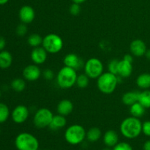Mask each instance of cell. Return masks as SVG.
Masks as SVG:
<instances>
[{"label": "cell", "instance_id": "6da1fadb", "mask_svg": "<svg viewBox=\"0 0 150 150\" xmlns=\"http://www.w3.org/2000/svg\"><path fill=\"white\" fill-rule=\"evenodd\" d=\"M120 130L122 135L126 139H136L142 133V122L140 119L131 116L122 122Z\"/></svg>", "mask_w": 150, "mask_h": 150}, {"label": "cell", "instance_id": "7a4b0ae2", "mask_svg": "<svg viewBox=\"0 0 150 150\" xmlns=\"http://www.w3.org/2000/svg\"><path fill=\"white\" fill-rule=\"evenodd\" d=\"M119 83L118 76L110 72H105L97 79L98 89L105 95H111L117 89Z\"/></svg>", "mask_w": 150, "mask_h": 150}, {"label": "cell", "instance_id": "3957f363", "mask_svg": "<svg viewBox=\"0 0 150 150\" xmlns=\"http://www.w3.org/2000/svg\"><path fill=\"white\" fill-rule=\"evenodd\" d=\"M77 71L71 67L64 66L57 75V83L61 89H68L76 83Z\"/></svg>", "mask_w": 150, "mask_h": 150}, {"label": "cell", "instance_id": "277c9868", "mask_svg": "<svg viewBox=\"0 0 150 150\" xmlns=\"http://www.w3.org/2000/svg\"><path fill=\"white\" fill-rule=\"evenodd\" d=\"M86 132L81 125L74 124L69 126L64 132V139L70 145H79L86 139Z\"/></svg>", "mask_w": 150, "mask_h": 150}, {"label": "cell", "instance_id": "5b68a950", "mask_svg": "<svg viewBox=\"0 0 150 150\" xmlns=\"http://www.w3.org/2000/svg\"><path fill=\"white\" fill-rule=\"evenodd\" d=\"M15 146L18 150H38L39 142L32 133L23 132L16 136Z\"/></svg>", "mask_w": 150, "mask_h": 150}, {"label": "cell", "instance_id": "8992f818", "mask_svg": "<svg viewBox=\"0 0 150 150\" xmlns=\"http://www.w3.org/2000/svg\"><path fill=\"white\" fill-rule=\"evenodd\" d=\"M42 46L48 54H55L61 51L64 46V42L59 35L50 33L43 38Z\"/></svg>", "mask_w": 150, "mask_h": 150}, {"label": "cell", "instance_id": "52a82bcc", "mask_svg": "<svg viewBox=\"0 0 150 150\" xmlns=\"http://www.w3.org/2000/svg\"><path fill=\"white\" fill-rule=\"evenodd\" d=\"M103 64L99 59L90 58L84 63V73L87 75L89 79H98L103 72Z\"/></svg>", "mask_w": 150, "mask_h": 150}, {"label": "cell", "instance_id": "ba28073f", "mask_svg": "<svg viewBox=\"0 0 150 150\" xmlns=\"http://www.w3.org/2000/svg\"><path fill=\"white\" fill-rule=\"evenodd\" d=\"M54 117L52 111L47 108H41L37 110L33 117V123L37 128L43 129L49 127Z\"/></svg>", "mask_w": 150, "mask_h": 150}, {"label": "cell", "instance_id": "9c48e42d", "mask_svg": "<svg viewBox=\"0 0 150 150\" xmlns=\"http://www.w3.org/2000/svg\"><path fill=\"white\" fill-rule=\"evenodd\" d=\"M42 76V71L39 66L35 64H29L23 70V76L25 80L29 82L36 81Z\"/></svg>", "mask_w": 150, "mask_h": 150}, {"label": "cell", "instance_id": "30bf717a", "mask_svg": "<svg viewBox=\"0 0 150 150\" xmlns=\"http://www.w3.org/2000/svg\"><path fill=\"white\" fill-rule=\"evenodd\" d=\"M13 121L16 124H22L29 118V110L23 105H19L13 109L12 112Z\"/></svg>", "mask_w": 150, "mask_h": 150}, {"label": "cell", "instance_id": "8fae6325", "mask_svg": "<svg viewBox=\"0 0 150 150\" xmlns=\"http://www.w3.org/2000/svg\"><path fill=\"white\" fill-rule=\"evenodd\" d=\"M63 62H64V66L71 67V68L76 70V71L81 70L82 67H84L85 63L83 62V59L79 55L74 54V53L67 54L64 57Z\"/></svg>", "mask_w": 150, "mask_h": 150}, {"label": "cell", "instance_id": "7c38bea8", "mask_svg": "<svg viewBox=\"0 0 150 150\" xmlns=\"http://www.w3.org/2000/svg\"><path fill=\"white\" fill-rule=\"evenodd\" d=\"M48 53L42 46L34 48L31 52V59L34 64L40 65L44 64L48 58Z\"/></svg>", "mask_w": 150, "mask_h": 150}, {"label": "cell", "instance_id": "4fadbf2b", "mask_svg": "<svg viewBox=\"0 0 150 150\" xmlns=\"http://www.w3.org/2000/svg\"><path fill=\"white\" fill-rule=\"evenodd\" d=\"M147 50L146 45L142 40L136 39L130 42V51L132 55L136 57H143Z\"/></svg>", "mask_w": 150, "mask_h": 150}, {"label": "cell", "instance_id": "5bb4252c", "mask_svg": "<svg viewBox=\"0 0 150 150\" xmlns=\"http://www.w3.org/2000/svg\"><path fill=\"white\" fill-rule=\"evenodd\" d=\"M21 21L26 24L31 23L35 18V11L32 7L29 5H24L21 7L18 13Z\"/></svg>", "mask_w": 150, "mask_h": 150}, {"label": "cell", "instance_id": "9a60e30c", "mask_svg": "<svg viewBox=\"0 0 150 150\" xmlns=\"http://www.w3.org/2000/svg\"><path fill=\"white\" fill-rule=\"evenodd\" d=\"M133 70V63L128 62L124 59L119 61L117 76H120L122 79H127L131 76Z\"/></svg>", "mask_w": 150, "mask_h": 150}, {"label": "cell", "instance_id": "2e32d148", "mask_svg": "<svg viewBox=\"0 0 150 150\" xmlns=\"http://www.w3.org/2000/svg\"><path fill=\"white\" fill-rule=\"evenodd\" d=\"M73 108H74V105L72 101H70V100L64 99L59 101L57 104V111L60 115L67 117L73 112Z\"/></svg>", "mask_w": 150, "mask_h": 150}, {"label": "cell", "instance_id": "e0dca14e", "mask_svg": "<svg viewBox=\"0 0 150 150\" xmlns=\"http://www.w3.org/2000/svg\"><path fill=\"white\" fill-rule=\"evenodd\" d=\"M103 141L107 147L113 148L119 143V136L115 130H108L103 136Z\"/></svg>", "mask_w": 150, "mask_h": 150}, {"label": "cell", "instance_id": "ac0fdd59", "mask_svg": "<svg viewBox=\"0 0 150 150\" xmlns=\"http://www.w3.org/2000/svg\"><path fill=\"white\" fill-rule=\"evenodd\" d=\"M67 125V120L65 117L60 114L54 115L51 124L49 125V128L52 130H58L62 129Z\"/></svg>", "mask_w": 150, "mask_h": 150}, {"label": "cell", "instance_id": "d6986e66", "mask_svg": "<svg viewBox=\"0 0 150 150\" xmlns=\"http://www.w3.org/2000/svg\"><path fill=\"white\" fill-rule=\"evenodd\" d=\"M139 93L140 92L139 91H130L125 92L122 97V102L125 105L130 106L139 101Z\"/></svg>", "mask_w": 150, "mask_h": 150}, {"label": "cell", "instance_id": "ffe728a7", "mask_svg": "<svg viewBox=\"0 0 150 150\" xmlns=\"http://www.w3.org/2000/svg\"><path fill=\"white\" fill-rule=\"evenodd\" d=\"M136 85L144 90L149 89L150 88V73H144L139 75L136 79Z\"/></svg>", "mask_w": 150, "mask_h": 150}, {"label": "cell", "instance_id": "44dd1931", "mask_svg": "<svg viewBox=\"0 0 150 150\" xmlns=\"http://www.w3.org/2000/svg\"><path fill=\"white\" fill-rule=\"evenodd\" d=\"M13 62V57L7 51H0V68L7 69L11 66Z\"/></svg>", "mask_w": 150, "mask_h": 150}, {"label": "cell", "instance_id": "7402d4cb", "mask_svg": "<svg viewBox=\"0 0 150 150\" xmlns=\"http://www.w3.org/2000/svg\"><path fill=\"white\" fill-rule=\"evenodd\" d=\"M146 109L140 103L136 102L130 106V114L132 117L140 119L145 114Z\"/></svg>", "mask_w": 150, "mask_h": 150}, {"label": "cell", "instance_id": "603a6c76", "mask_svg": "<svg viewBox=\"0 0 150 150\" xmlns=\"http://www.w3.org/2000/svg\"><path fill=\"white\" fill-rule=\"evenodd\" d=\"M101 136H102V132L100 129L97 127H93L89 129V130L86 132V138L88 142L94 143V142H98L100 139Z\"/></svg>", "mask_w": 150, "mask_h": 150}, {"label": "cell", "instance_id": "cb8c5ba5", "mask_svg": "<svg viewBox=\"0 0 150 150\" xmlns=\"http://www.w3.org/2000/svg\"><path fill=\"white\" fill-rule=\"evenodd\" d=\"M144 108H150V90L144 89L140 92L139 95V101Z\"/></svg>", "mask_w": 150, "mask_h": 150}, {"label": "cell", "instance_id": "d4e9b609", "mask_svg": "<svg viewBox=\"0 0 150 150\" xmlns=\"http://www.w3.org/2000/svg\"><path fill=\"white\" fill-rule=\"evenodd\" d=\"M42 40H43V38H42L39 34H32L28 38L27 42L31 47L34 48L42 45Z\"/></svg>", "mask_w": 150, "mask_h": 150}, {"label": "cell", "instance_id": "484cf974", "mask_svg": "<svg viewBox=\"0 0 150 150\" xmlns=\"http://www.w3.org/2000/svg\"><path fill=\"white\" fill-rule=\"evenodd\" d=\"M26 82L24 79L17 78L12 81L11 82V88L16 92H21L26 88Z\"/></svg>", "mask_w": 150, "mask_h": 150}, {"label": "cell", "instance_id": "4316f807", "mask_svg": "<svg viewBox=\"0 0 150 150\" xmlns=\"http://www.w3.org/2000/svg\"><path fill=\"white\" fill-rule=\"evenodd\" d=\"M89 83V78L85 73L78 75L76 79V86L80 89H85Z\"/></svg>", "mask_w": 150, "mask_h": 150}, {"label": "cell", "instance_id": "83f0119b", "mask_svg": "<svg viewBox=\"0 0 150 150\" xmlns=\"http://www.w3.org/2000/svg\"><path fill=\"white\" fill-rule=\"evenodd\" d=\"M10 116V110L6 104L0 103V123H4Z\"/></svg>", "mask_w": 150, "mask_h": 150}, {"label": "cell", "instance_id": "f1b7e54d", "mask_svg": "<svg viewBox=\"0 0 150 150\" xmlns=\"http://www.w3.org/2000/svg\"><path fill=\"white\" fill-rule=\"evenodd\" d=\"M119 61L117 59H112L108 62V71L113 74H118V65Z\"/></svg>", "mask_w": 150, "mask_h": 150}, {"label": "cell", "instance_id": "f546056e", "mask_svg": "<svg viewBox=\"0 0 150 150\" xmlns=\"http://www.w3.org/2000/svg\"><path fill=\"white\" fill-rule=\"evenodd\" d=\"M112 150H133L131 145L127 142H119L112 148Z\"/></svg>", "mask_w": 150, "mask_h": 150}, {"label": "cell", "instance_id": "4dcf8cb0", "mask_svg": "<svg viewBox=\"0 0 150 150\" xmlns=\"http://www.w3.org/2000/svg\"><path fill=\"white\" fill-rule=\"evenodd\" d=\"M28 32V28L26 26V23H21V24H19L18 26L16 28V34H17L18 36L23 37L25 36L26 35Z\"/></svg>", "mask_w": 150, "mask_h": 150}, {"label": "cell", "instance_id": "1f68e13d", "mask_svg": "<svg viewBox=\"0 0 150 150\" xmlns=\"http://www.w3.org/2000/svg\"><path fill=\"white\" fill-rule=\"evenodd\" d=\"M81 9L80 4L77 3H73L69 8V12L72 16H76L81 13Z\"/></svg>", "mask_w": 150, "mask_h": 150}, {"label": "cell", "instance_id": "d6a6232c", "mask_svg": "<svg viewBox=\"0 0 150 150\" xmlns=\"http://www.w3.org/2000/svg\"><path fill=\"white\" fill-rule=\"evenodd\" d=\"M42 76L46 81H51L54 78V73L51 69H45L42 73Z\"/></svg>", "mask_w": 150, "mask_h": 150}, {"label": "cell", "instance_id": "836d02e7", "mask_svg": "<svg viewBox=\"0 0 150 150\" xmlns=\"http://www.w3.org/2000/svg\"><path fill=\"white\" fill-rule=\"evenodd\" d=\"M142 133L146 136L150 137V120L142 123Z\"/></svg>", "mask_w": 150, "mask_h": 150}, {"label": "cell", "instance_id": "e575fe53", "mask_svg": "<svg viewBox=\"0 0 150 150\" xmlns=\"http://www.w3.org/2000/svg\"><path fill=\"white\" fill-rule=\"evenodd\" d=\"M123 59L125 60V61L128 62L133 63V55L132 54H125L123 57Z\"/></svg>", "mask_w": 150, "mask_h": 150}, {"label": "cell", "instance_id": "d590c367", "mask_svg": "<svg viewBox=\"0 0 150 150\" xmlns=\"http://www.w3.org/2000/svg\"><path fill=\"white\" fill-rule=\"evenodd\" d=\"M6 45V40L3 37L0 36V51H3Z\"/></svg>", "mask_w": 150, "mask_h": 150}, {"label": "cell", "instance_id": "8d00e7d4", "mask_svg": "<svg viewBox=\"0 0 150 150\" xmlns=\"http://www.w3.org/2000/svg\"><path fill=\"white\" fill-rule=\"evenodd\" d=\"M143 150H150V140L144 142L143 145Z\"/></svg>", "mask_w": 150, "mask_h": 150}, {"label": "cell", "instance_id": "74e56055", "mask_svg": "<svg viewBox=\"0 0 150 150\" xmlns=\"http://www.w3.org/2000/svg\"><path fill=\"white\" fill-rule=\"evenodd\" d=\"M145 57H146V58L148 60H149L150 61V49H147L146 51V54H145Z\"/></svg>", "mask_w": 150, "mask_h": 150}, {"label": "cell", "instance_id": "f35d334b", "mask_svg": "<svg viewBox=\"0 0 150 150\" xmlns=\"http://www.w3.org/2000/svg\"><path fill=\"white\" fill-rule=\"evenodd\" d=\"M71 1H73V3H77V4H82V3L84 2L86 0H71Z\"/></svg>", "mask_w": 150, "mask_h": 150}, {"label": "cell", "instance_id": "ab89813d", "mask_svg": "<svg viewBox=\"0 0 150 150\" xmlns=\"http://www.w3.org/2000/svg\"><path fill=\"white\" fill-rule=\"evenodd\" d=\"M9 1V0H0V5H4V4H7Z\"/></svg>", "mask_w": 150, "mask_h": 150}, {"label": "cell", "instance_id": "60d3db41", "mask_svg": "<svg viewBox=\"0 0 150 150\" xmlns=\"http://www.w3.org/2000/svg\"><path fill=\"white\" fill-rule=\"evenodd\" d=\"M103 150H112V149H111V148L110 147H107L106 146V148H105V149H103Z\"/></svg>", "mask_w": 150, "mask_h": 150}, {"label": "cell", "instance_id": "b9f144b4", "mask_svg": "<svg viewBox=\"0 0 150 150\" xmlns=\"http://www.w3.org/2000/svg\"><path fill=\"white\" fill-rule=\"evenodd\" d=\"M1 92H0V98H1Z\"/></svg>", "mask_w": 150, "mask_h": 150}, {"label": "cell", "instance_id": "7bdbcfd3", "mask_svg": "<svg viewBox=\"0 0 150 150\" xmlns=\"http://www.w3.org/2000/svg\"><path fill=\"white\" fill-rule=\"evenodd\" d=\"M46 150H48V149H46Z\"/></svg>", "mask_w": 150, "mask_h": 150}]
</instances>
